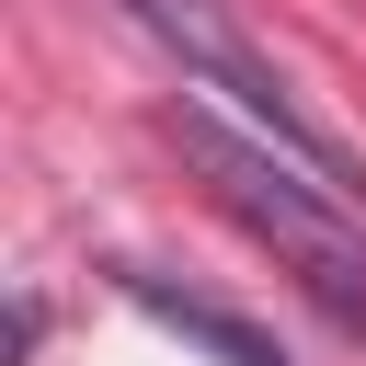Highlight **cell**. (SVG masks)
<instances>
[{
    "label": "cell",
    "instance_id": "obj_3",
    "mask_svg": "<svg viewBox=\"0 0 366 366\" xmlns=\"http://www.w3.org/2000/svg\"><path fill=\"white\" fill-rule=\"evenodd\" d=\"M126 297H137V309H149V320H172V332H183V343H206V355H217V366H286V355H274V343H263V332H252V320H229V309H206V297H172V286H160V274H126Z\"/></svg>",
    "mask_w": 366,
    "mask_h": 366
},
{
    "label": "cell",
    "instance_id": "obj_2",
    "mask_svg": "<svg viewBox=\"0 0 366 366\" xmlns=\"http://www.w3.org/2000/svg\"><path fill=\"white\" fill-rule=\"evenodd\" d=\"M126 23H137V34H149V46H160V57H172V69L217 103V114H240L252 137H274L297 172H320V183L366 217V160H355V149H343V137H332L297 92H286V69L252 46L240 0H126Z\"/></svg>",
    "mask_w": 366,
    "mask_h": 366
},
{
    "label": "cell",
    "instance_id": "obj_1",
    "mask_svg": "<svg viewBox=\"0 0 366 366\" xmlns=\"http://www.w3.org/2000/svg\"><path fill=\"white\" fill-rule=\"evenodd\" d=\"M172 149H183V172H194V183H206V194H217V206L366 343V229H355V206H343L320 172H297L274 137L229 126L217 103H183V114H172Z\"/></svg>",
    "mask_w": 366,
    "mask_h": 366
}]
</instances>
